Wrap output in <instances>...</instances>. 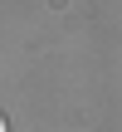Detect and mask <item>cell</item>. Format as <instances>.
<instances>
[{
    "mask_svg": "<svg viewBox=\"0 0 122 132\" xmlns=\"http://www.w3.org/2000/svg\"><path fill=\"white\" fill-rule=\"evenodd\" d=\"M0 132H10V127H5V118H0Z\"/></svg>",
    "mask_w": 122,
    "mask_h": 132,
    "instance_id": "6da1fadb",
    "label": "cell"
}]
</instances>
